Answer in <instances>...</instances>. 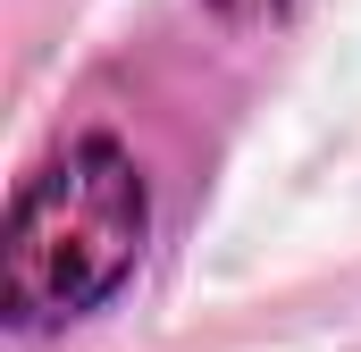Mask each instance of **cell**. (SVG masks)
Masks as SVG:
<instances>
[{"label":"cell","instance_id":"6da1fadb","mask_svg":"<svg viewBox=\"0 0 361 352\" xmlns=\"http://www.w3.org/2000/svg\"><path fill=\"white\" fill-rule=\"evenodd\" d=\"M152 244V184L143 160L109 134L85 126L59 151H42L8 193L0 227V327L8 344H51L68 327L101 319Z\"/></svg>","mask_w":361,"mask_h":352},{"label":"cell","instance_id":"7a4b0ae2","mask_svg":"<svg viewBox=\"0 0 361 352\" xmlns=\"http://www.w3.org/2000/svg\"><path fill=\"white\" fill-rule=\"evenodd\" d=\"M210 8H219L227 25H277V17H294L302 0H210Z\"/></svg>","mask_w":361,"mask_h":352}]
</instances>
